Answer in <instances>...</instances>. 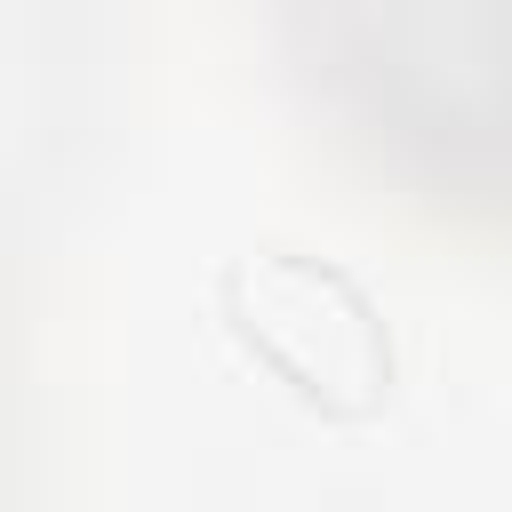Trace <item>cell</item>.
<instances>
[{
	"mask_svg": "<svg viewBox=\"0 0 512 512\" xmlns=\"http://www.w3.org/2000/svg\"><path fill=\"white\" fill-rule=\"evenodd\" d=\"M224 320L248 352H264L304 400L336 416H368L392 392V344L376 304L320 256H232L224 264Z\"/></svg>",
	"mask_w": 512,
	"mask_h": 512,
	"instance_id": "1",
	"label": "cell"
}]
</instances>
